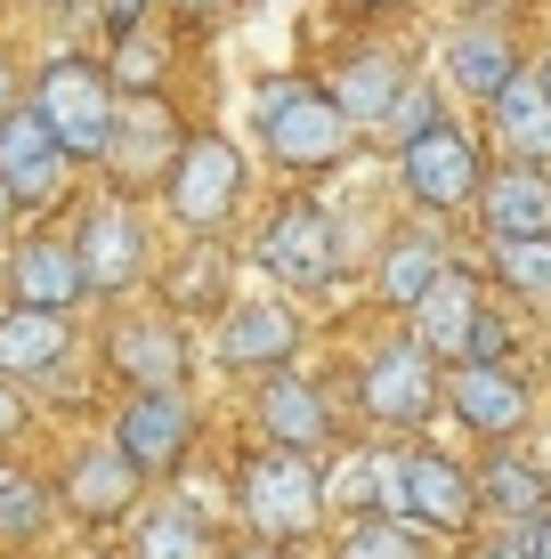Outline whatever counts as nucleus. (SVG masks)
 Instances as JSON below:
<instances>
[{"instance_id":"nucleus-18","label":"nucleus","mask_w":551,"mask_h":559,"mask_svg":"<svg viewBox=\"0 0 551 559\" xmlns=\"http://www.w3.org/2000/svg\"><path fill=\"white\" fill-rule=\"evenodd\" d=\"M479 308H487V300H479V276L446 260V276L430 284L406 317H414V341H422L439 365H463V341H470V324H479Z\"/></svg>"},{"instance_id":"nucleus-17","label":"nucleus","mask_w":551,"mask_h":559,"mask_svg":"<svg viewBox=\"0 0 551 559\" xmlns=\"http://www.w3.org/2000/svg\"><path fill=\"white\" fill-rule=\"evenodd\" d=\"M406 82H414V73H406V57H397V49H349L333 66L325 90H333V106L349 114L357 130H382L397 114V98H406Z\"/></svg>"},{"instance_id":"nucleus-12","label":"nucleus","mask_w":551,"mask_h":559,"mask_svg":"<svg viewBox=\"0 0 551 559\" xmlns=\"http://www.w3.org/2000/svg\"><path fill=\"white\" fill-rule=\"evenodd\" d=\"M0 284H9V308H57V317H73L89 300L82 252L65 236H25L9 252V267H0Z\"/></svg>"},{"instance_id":"nucleus-7","label":"nucleus","mask_w":551,"mask_h":559,"mask_svg":"<svg viewBox=\"0 0 551 559\" xmlns=\"http://www.w3.org/2000/svg\"><path fill=\"white\" fill-rule=\"evenodd\" d=\"M357 397H366V414L382 421V430H422L430 414H439V397H446V381H439V357L422 349V341H390L382 357L357 373Z\"/></svg>"},{"instance_id":"nucleus-26","label":"nucleus","mask_w":551,"mask_h":559,"mask_svg":"<svg viewBox=\"0 0 551 559\" xmlns=\"http://www.w3.org/2000/svg\"><path fill=\"white\" fill-rule=\"evenodd\" d=\"M439 276H446V243L439 236H397L382 252V267H373V293H382L390 308H414Z\"/></svg>"},{"instance_id":"nucleus-42","label":"nucleus","mask_w":551,"mask_h":559,"mask_svg":"<svg viewBox=\"0 0 551 559\" xmlns=\"http://www.w3.org/2000/svg\"><path fill=\"white\" fill-rule=\"evenodd\" d=\"M49 9H73V0H49Z\"/></svg>"},{"instance_id":"nucleus-38","label":"nucleus","mask_w":551,"mask_h":559,"mask_svg":"<svg viewBox=\"0 0 551 559\" xmlns=\"http://www.w3.org/2000/svg\"><path fill=\"white\" fill-rule=\"evenodd\" d=\"M227 9H236V0H179V16H195V25H219Z\"/></svg>"},{"instance_id":"nucleus-40","label":"nucleus","mask_w":551,"mask_h":559,"mask_svg":"<svg viewBox=\"0 0 551 559\" xmlns=\"http://www.w3.org/2000/svg\"><path fill=\"white\" fill-rule=\"evenodd\" d=\"M219 559H284V544H243V551H219Z\"/></svg>"},{"instance_id":"nucleus-6","label":"nucleus","mask_w":551,"mask_h":559,"mask_svg":"<svg viewBox=\"0 0 551 559\" xmlns=\"http://www.w3.org/2000/svg\"><path fill=\"white\" fill-rule=\"evenodd\" d=\"M260 267L292 293H333L340 284V227L325 203H284L260 227Z\"/></svg>"},{"instance_id":"nucleus-32","label":"nucleus","mask_w":551,"mask_h":559,"mask_svg":"<svg viewBox=\"0 0 551 559\" xmlns=\"http://www.w3.org/2000/svg\"><path fill=\"white\" fill-rule=\"evenodd\" d=\"M487 559H551V511L503 519V535H487Z\"/></svg>"},{"instance_id":"nucleus-16","label":"nucleus","mask_w":551,"mask_h":559,"mask_svg":"<svg viewBox=\"0 0 551 559\" xmlns=\"http://www.w3.org/2000/svg\"><path fill=\"white\" fill-rule=\"evenodd\" d=\"M479 227L495 243L519 236H551V170L543 163H503L479 179Z\"/></svg>"},{"instance_id":"nucleus-2","label":"nucleus","mask_w":551,"mask_h":559,"mask_svg":"<svg viewBox=\"0 0 551 559\" xmlns=\"http://www.w3.org/2000/svg\"><path fill=\"white\" fill-rule=\"evenodd\" d=\"M25 106L57 130V146H65L73 163H106L113 122H122V90H113L106 66H89V57H49V66L33 73Z\"/></svg>"},{"instance_id":"nucleus-8","label":"nucleus","mask_w":551,"mask_h":559,"mask_svg":"<svg viewBox=\"0 0 551 559\" xmlns=\"http://www.w3.org/2000/svg\"><path fill=\"white\" fill-rule=\"evenodd\" d=\"M397 519H414V527H439V535H463L470 519H479V487H470V471L454 454H397Z\"/></svg>"},{"instance_id":"nucleus-13","label":"nucleus","mask_w":551,"mask_h":559,"mask_svg":"<svg viewBox=\"0 0 551 559\" xmlns=\"http://www.w3.org/2000/svg\"><path fill=\"white\" fill-rule=\"evenodd\" d=\"M300 349V317L284 300H227L219 308V365L227 373H284Z\"/></svg>"},{"instance_id":"nucleus-10","label":"nucleus","mask_w":551,"mask_h":559,"mask_svg":"<svg viewBox=\"0 0 551 559\" xmlns=\"http://www.w3.org/2000/svg\"><path fill=\"white\" fill-rule=\"evenodd\" d=\"M0 179H9V195L25 211L33 203H57V195H65V179H73V154L57 146V130L33 106L0 114Z\"/></svg>"},{"instance_id":"nucleus-31","label":"nucleus","mask_w":551,"mask_h":559,"mask_svg":"<svg viewBox=\"0 0 551 559\" xmlns=\"http://www.w3.org/2000/svg\"><path fill=\"white\" fill-rule=\"evenodd\" d=\"M495 276L511 284L519 300L551 308V236H519V243H495Z\"/></svg>"},{"instance_id":"nucleus-11","label":"nucleus","mask_w":551,"mask_h":559,"mask_svg":"<svg viewBox=\"0 0 551 559\" xmlns=\"http://www.w3.org/2000/svg\"><path fill=\"white\" fill-rule=\"evenodd\" d=\"M113 447L139 462L146 478L179 471L187 447H195V397H187V390H139L122 406V421H113Z\"/></svg>"},{"instance_id":"nucleus-22","label":"nucleus","mask_w":551,"mask_h":559,"mask_svg":"<svg viewBox=\"0 0 551 559\" xmlns=\"http://www.w3.org/2000/svg\"><path fill=\"white\" fill-rule=\"evenodd\" d=\"M487 130H495V146L511 163H551V98H543V82L527 66L487 98Z\"/></svg>"},{"instance_id":"nucleus-34","label":"nucleus","mask_w":551,"mask_h":559,"mask_svg":"<svg viewBox=\"0 0 551 559\" xmlns=\"http://www.w3.org/2000/svg\"><path fill=\"white\" fill-rule=\"evenodd\" d=\"M503 349H511V324L495 308H479V324H470V341H463V365H503Z\"/></svg>"},{"instance_id":"nucleus-33","label":"nucleus","mask_w":551,"mask_h":559,"mask_svg":"<svg viewBox=\"0 0 551 559\" xmlns=\"http://www.w3.org/2000/svg\"><path fill=\"white\" fill-rule=\"evenodd\" d=\"M422 122H439V90H430V82H406V98H397V114H390L382 130H390L397 146H406L414 130H422Z\"/></svg>"},{"instance_id":"nucleus-27","label":"nucleus","mask_w":551,"mask_h":559,"mask_svg":"<svg viewBox=\"0 0 551 559\" xmlns=\"http://www.w3.org/2000/svg\"><path fill=\"white\" fill-rule=\"evenodd\" d=\"M130 551L139 559H212V527H203L195 503H155L139 519V535H130Z\"/></svg>"},{"instance_id":"nucleus-4","label":"nucleus","mask_w":551,"mask_h":559,"mask_svg":"<svg viewBox=\"0 0 551 559\" xmlns=\"http://www.w3.org/2000/svg\"><path fill=\"white\" fill-rule=\"evenodd\" d=\"M260 146H268L284 170H333V163H349L357 122L333 106L325 82H276L268 98H260Z\"/></svg>"},{"instance_id":"nucleus-21","label":"nucleus","mask_w":551,"mask_h":559,"mask_svg":"<svg viewBox=\"0 0 551 559\" xmlns=\"http://www.w3.org/2000/svg\"><path fill=\"white\" fill-rule=\"evenodd\" d=\"M260 430H268V447H292V454H325L333 438V406L316 381L300 373H268L260 381Z\"/></svg>"},{"instance_id":"nucleus-19","label":"nucleus","mask_w":551,"mask_h":559,"mask_svg":"<svg viewBox=\"0 0 551 559\" xmlns=\"http://www.w3.org/2000/svg\"><path fill=\"white\" fill-rule=\"evenodd\" d=\"M139 487H146V471H139V462H130L122 447H113V438H106V447H82V454L65 462V503L82 511L89 527L122 519L130 503H139Z\"/></svg>"},{"instance_id":"nucleus-39","label":"nucleus","mask_w":551,"mask_h":559,"mask_svg":"<svg viewBox=\"0 0 551 559\" xmlns=\"http://www.w3.org/2000/svg\"><path fill=\"white\" fill-rule=\"evenodd\" d=\"M16 211H25V203H16V195H9V179H0V236L16 227Z\"/></svg>"},{"instance_id":"nucleus-41","label":"nucleus","mask_w":551,"mask_h":559,"mask_svg":"<svg viewBox=\"0 0 551 559\" xmlns=\"http://www.w3.org/2000/svg\"><path fill=\"white\" fill-rule=\"evenodd\" d=\"M536 82H543V98H551V57H543V66H536Z\"/></svg>"},{"instance_id":"nucleus-36","label":"nucleus","mask_w":551,"mask_h":559,"mask_svg":"<svg viewBox=\"0 0 551 559\" xmlns=\"http://www.w3.org/2000/svg\"><path fill=\"white\" fill-rule=\"evenodd\" d=\"M9 106H25V73H16L9 57H0V114H9Z\"/></svg>"},{"instance_id":"nucleus-3","label":"nucleus","mask_w":551,"mask_h":559,"mask_svg":"<svg viewBox=\"0 0 551 559\" xmlns=\"http://www.w3.org/2000/svg\"><path fill=\"white\" fill-rule=\"evenodd\" d=\"M236 503H243L260 544H292V535H309L325 519V471H316V454H292V447L243 454L236 462Z\"/></svg>"},{"instance_id":"nucleus-37","label":"nucleus","mask_w":551,"mask_h":559,"mask_svg":"<svg viewBox=\"0 0 551 559\" xmlns=\"http://www.w3.org/2000/svg\"><path fill=\"white\" fill-rule=\"evenodd\" d=\"M16 430H25V406H16V390L0 381V438H16Z\"/></svg>"},{"instance_id":"nucleus-1","label":"nucleus","mask_w":551,"mask_h":559,"mask_svg":"<svg viewBox=\"0 0 551 559\" xmlns=\"http://www.w3.org/2000/svg\"><path fill=\"white\" fill-rule=\"evenodd\" d=\"M243 187H252L243 146L219 139V130L179 139L163 163V211L179 219V236H227V219L243 211Z\"/></svg>"},{"instance_id":"nucleus-35","label":"nucleus","mask_w":551,"mask_h":559,"mask_svg":"<svg viewBox=\"0 0 551 559\" xmlns=\"http://www.w3.org/2000/svg\"><path fill=\"white\" fill-rule=\"evenodd\" d=\"M146 16H155V0H98V33L106 41H130Z\"/></svg>"},{"instance_id":"nucleus-14","label":"nucleus","mask_w":551,"mask_h":559,"mask_svg":"<svg viewBox=\"0 0 551 559\" xmlns=\"http://www.w3.org/2000/svg\"><path fill=\"white\" fill-rule=\"evenodd\" d=\"M73 252H82L89 293H130V284H146V227H139L130 203H98L82 219V236H73Z\"/></svg>"},{"instance_id":"nucleus-9","label":"nucleus","mask_w":551,"mask_h":559,"mask_svg":"<svg viewBox=\"0 0 551 559\" xmlns=\"http://www.w3.org/2000/svg\"><path fill=\"white\" fill-rule=\"evenodd\" d=\"M446 414L463 421L470 438L503 447V438H519V430H527L536 397H527V381L511 373V365H446Z\"/></svg>"},{"instance_id":"nucleus-23","label":"nucleus","mask_w":551,"mask_h":559,"mask_svg":"<svg viewBox=\"0 0 551 559\" xmlns=\"http://www.w3.org/2000/svg\"><path fill=\"white\" fill-rule=\"evenodd\" d=\"M519 73V49H511V33L495 25V16H470V25H454L446 41V82L463 90V98H495V90Z\"/></svg>"},{"instance_id":"nucleus-5","label":"nucleus","mask_w":551,"mask_h":559,"mask_svg":"<svg viewBox=\"0 0 551 559\" xmlns=\"http://www.w3.org/2000/svg\"><path fill=\"white\" fill-rule=\"evenodd\" d=\"M397 179H406V195L422 211H470L487 163H479V146H470V130L439 114V122H422L406 146H397Z\"/></svg>"},{"instance_id":"nucleus-29","label":"nucleus","mask_w":551,"mask_h":559,"mask_svg":"<svg viewBox=\"0 0 551 559\" xmlns=\"http://www.w3.org/2000/svg\"><path fill=\"white\" fill-rule=\"evenodd\" d=\"M333 559H430V544L414 535V519L373 511V519H357V527L333 544Z\"/></svg>"},{"instance_id":"nucleus-25","label":"nucleus","mask_w":551,"mask_h":559,"mask_svg":"<svg viewBox=\"0 0 551 559\" xmlns=\"http://www.w3.org/2000/svg\"><path fill=\"white\" fill-rule=\"evenodd\" d=\"M163 300H170V317H203V308H227V300H236V293H227V243H219V236H195V252L170 260Z\"/></svg>"},{"instance_id":"nucleus-30","label":"nucleus","mask_w":551,"mask_h":559,"mask_svg":"<svg viewBox=\"0 0 551 559\" xmlns=\"http://www.w3.org/2000/svg\"><path fill=\"white\" fill-rule=\"evenodd\" d=\"M163 66H170V49L155 41V25H139L130 33V41H113V90H122V98H155L163 90Z\"/></svg>"},{"instance_id":"nucleus-24","label":"nucleus","mask_w":551,"mask_h":559,"mask_svg":"<svg viewBox=\"0 0 551 559\" xmlns=\"http://www.w3.org/2000/svg\"><path fill=\"white\" fill-rule=\"evenodd\" d=\"M479 503L487 511H503V519H527V511H551V478L536 471V454H519V447H495L479 462Z\"/></svg>"},{"instance_id":"nucleus-28","label":"nucleus","mask_w":551,"mask_h":559,"mask_svg":"<svg viewBox=\"0 0 551 559\" xmlns=\"http://www.w3.org/2000/svg\"><path fill=\"white\" fill-rule=\"evenodd\" d=\"M49 519H57V495L41 487V478H25V471H0V544H41L49 535Z\"/></svg>"},{"instance_id":"nucleus-15","label":"nucleus","mask_w":551,"mask_h":559,"mask_svg":"<svg viewBox=\"0 0 551 559\" xmlns=\"http://www.w3.org/2000/svg\"><path fill=\"white\" fill-rule=\"evenodd\" d=\"M106 365L130 381V390H187V333L179 317H130L106 333Z\"/></svg>"},{"instance_id":"nucleus-20","label":"nucleus","mask_w":551,"mask_h":559,"mask_svg":"<svg viewBox=\"0 0 551 559\" xmlns=\"http://www.w3.org/2000/svg\"><path fill=\"white\" fill-rule=\"evenodd\" d=\"M73 357V317L57 308H0V381H49Z\"/></svg>"}]
</instances>
